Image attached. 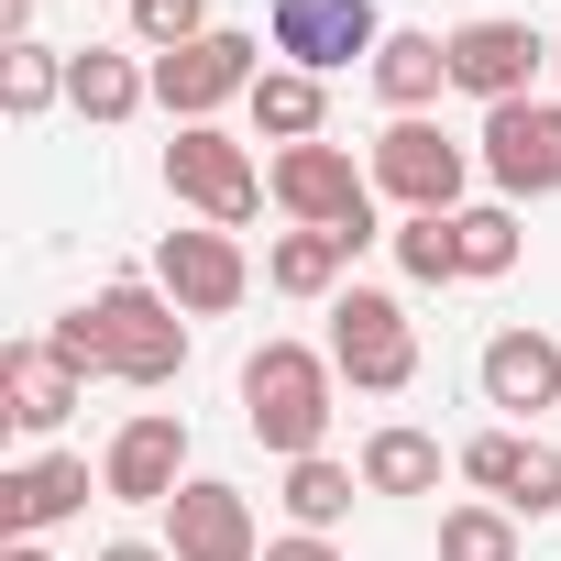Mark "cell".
I'll list each match as a JSON object with an SVG mask.
<instances>
[{
    "label": "cell",
    "instance_id": "1",
    "mask_svg": "<svg viewBox=\"0 0 561 561\" xmlns=\"http://www.w3.org/2000/svg\"><path fill=\"white\" fill-rule=\"evenodd\" d=\"M45 342L78 375H122V386H176L187 375V309L165 287H144V275H122V287H100L89 309H67Z\"/></svg>",
    "mask_w": 561,
    "mask_h": 561
},
{
    "label": "cell",
    "instance_id": "2",
    "mask_svg": "<svg viewBox=\"0 0 561 561\" xmlns=\"http://www.w3.org/2000/svg\"><path fill=\"white\" fill-rule=\"evenodd\" d=\"M331 353H309V342H264L253 364H242V430L275 451V462H309L320 440H331Z\"/></svg>",
    "mask_w": 561,
    "mask_h": 561
},
{
    "label": "cell",
    "instance_id": "3",
    "mask_svg": "<svg viewBox=\"0 0 561 561\" xmlns=\"http://www.w3.org/2000/svg\"><path fill=\"white\" fill-rule=\"evenodd\" d=\"M264 187H275V209H287L298 231H342L353 253L386 242L375 231V165H353L342 144H287V154L264 165Z\"/></svg>",
    "mask_w": 561,
    "mask_h": 561
},
{
    "label": "cell",
    "instance_id": "4",
    "mask_svg": "<svg viewBox=\"0 0 561 561\" xmlns=\"http://www.w3.org/2000/svg\"><path fill=\"white\" fill-rule=\"evenodd\" d=\"M331 375L364 386V397H408L419 386V331L386 287H342L331 298Z\"/></svg>",
    "mask_w": 561,
    "mask_h": 561
},
{
    "label": "cell",
    "instance_id": "5",
    "mask_svg": "<svg viewBox=\"0 0 561 561\" xmlns=\"http://www.w3.org/2000/svg\"><path fill=\"white\" fill-rule=\"evenodd\" d=\"M462 176H473V154H462L440 122H386V133H375V187H386L408 220H451V209H462Z\"/></svg>",
    "mask_w": 561,
    "mask_h": 561
},
{
    "label": "cell",
    "instance_id": "6",
    "mask_svg": "<svg viewBox=\"0 0 561 561\" xmlns=\"http://www.w3.org/2000/svg\"><path fill=\"white\" fill-rule=\"evenodd\" d=\"M165 187L209 220V231H242L253 209H264V176H253V154L231 144V133H209V122H187L176 144H165Z\"/></svg>",
    "mask_w": 561,
    "mask_h": 561
},
{
    "label": "cell",
    "instance_id": "7",
    "mask_svg": "<svg viewBox=\"0 0 561 561\" xmlns=\"http://www.w3.org/2000/svg\"><path fill=\"white\" fill-rule=\"evenodd\" d=\"M264 45L287 56V67H309V78H331V67H375V45H386V23H375V0H275V23H264Z\"/></svg>",
    "mask_w": 561,
    "mask_h": 561
},
{
    "label": "cell",
    "instance_id": "8",
    "mask_svg": "<svg viewBox=\"0 0 561 561\" xmlns=\"http://www.w3.org/2000/svg\"><path fill=\"white\" fill-rule=\"evenodd\" d=\"M253 56H264L253 34H198V45L154 56V100L176 111V133H187V122H209L220 100H253V78H264Z\"/></svg>",
    "mask_w": 561,
    "mask_h": 561
},
{
    "label": "cell",
    "instance_id": "9",
    "mask_svg": "<svg viewBox=\"0 0 561 561\" xmlns=\"http://www.w3.org/2000/svg\"><path fill=\"white\" fill-rule=\"evenodd\" d=\"M484 176L506 198H561V100H506L484 111Z\"/></svg>",
    "mask_w": 561,
    "mask_h": 561
},
{
    "label": "cell",
    "instance_id": "10",
    "mask_svg": "<svg viewBox=\"0 0 561 561\" xmlns=\"http://www.w3.org/2000/svg\"><path fill=\"white\" fill-rule=\"evenodd\" d=\"M539 67H550V45H539L528 23H506V12H484V23H462V34H451V89H473L484 111L539 100V89H528Z\"/></svg>",
    "mask_w": 561,
    "mask_h": 561
},
{
    "label": "cell",
    "instance_id": "11",
    "mask_svg": "<svg viewBox=\"0 0 561 561\" xmlns=\"http://www.w3.org/2000/svg\"><path fill=\"white\" fill-rule=\"evenodd\" d=\"M154 287H165L187 320H220V309H242L253 264H242L231 231H165V242H154Z\"/></svg>",
    "mask_w": 561,
    "mask_h": 561
},
{
    "label": "cell",
    "instance_id": "12",
    "mask_svg": "<svg viewBox=\"0 0 561 561\" xmlns=\"http://www.w3.org/2000/svg\"><path fill=\"white\" fill-rule=\"evenodd\" d=\"M462 473H473L506 517H550V506H561V451L528 440V430H473V440H462Z\"/></svg>",
    "mask_w": 561,
    "mask_h": 561
},
{
    "label": "cell",
    "instance_id": "13",
    "mask_svg": "<svg viewBox=\"0 0 561 561\" xmlns=\"http://www.w3.org/2000/svg\"><path fill=\"white\" fill-rule=\"evenodd\" d=\"M176 484H187V419H176V408L122 419V440H111V462H100V495H122V506H165Z\"/></svg>",
    "mask_w": 561,
    "mask_h": 561
},
{
    "label": "cell",
    "instance_id": "14",
    "mask_svg": "<svg viewBox=\"0 0 561 561\" xmlns=\"http://www.w3.org/2000/svg\"><path fill=\"white\" fill-rule=\"evenodd\" d=\"M165 550H176V561H253V550H264V539H253V495L187 473V484L165 495Z\"/></svg>",
    "mask_w": 561,
    "mask_h": 561
},
{
    "label": "cell",
    "instance_id": "15",
    "mask_svg": "<svg viewBox=\"0 0 561 561\" xmlns=\"http://www.w3.org/2000/svg\"><path fill=\"white\" fill-rule=\"evenodd\" d=\"M78 364L56 353V342H12L0 353V419H12L23 440H45V430H67V408H78Z\"/></svg>",
    "mask_w": 561,
    "mask_h": 561
},
{
    "label": "cell",
    "instance_id": "16",
    "mask_svg": "<svg viewBox=\"0 0 561 561\" xmlns=\"http://www.w3.org/2000/svg\"><path fill=\"white\" fill-rule=\"evenodd\" d=\"M473 375H484V408H506V419L561 408V342H550V331H495Z\"/></svg>",
    "mask_w": 561,
    "mask_h": 561
},
{
    "label": "cell",
    "instance_id": "17",
    "mask_svg": "<svg viewBox=\"0 0 561 561\" xmlns=\"http://www.w3.org/2000/svg\"><path fill=\"white\" fill-rule=\"evenodd\" d=\"M89 506V462L78 451H45V462H23V473H0V528L12 539H45V528H67Z\"/></svg>",
    "mask_w": 561,
    "mask_h": 561
},
{
    "label": "cell",
    "instance_id": "18",
    "mask_svg": "<svg viewBox=\"0 0 561 561\" xmlns=\"http://www.w3.org/2000/svg\"><path fill=\"white\" fill-rule=\"evenodd\" d=\"M375 89L397 100V122H419V111L451 89V34H386V45H375Z\"/></svg>",
    "mask_w": 561,
    "mask_h": 561
},
{
    "label": "cell",
    "instance_id": "19",
    "mask_svg": "<svg viewBox=\"0 0 561 561\" xmlns=\"http://www.w3.org/2000/svg\"><path fill=\"white\" fill-rule=\"evenodd\" d=\"M67 100H78L89 122H133V111L154 100V67H133L122 45H89V56H67Z\"/></svg>",
    "mask_w": 561,
    "mask_h": 561
},
{
    "label": "cell",
    "instance_id": "20",
    "mask_svg": "<svg viewBox=\"0 0 561 561\" xmlns=\"http://www.w3.org/2000/svg\"><path fill=\"white\" fill-rule=\"evenodd\" d=\"M320 111H331V100H320L309 67H264V78H253V133H264L275 154H287V144H320Z\"/></svg>",
    "mask_w": 561,
    "mask_h": 561
},
{
    "label": "cell",
    "instance_id": "21",
    "mask_svg": "<svg viewBox=\"0 0 561 561\" xmlns=\"http://www.w3.org/2000/svg\"><path fill=\"white\" fill-rule=\"evenodd\" d=\"M342 264H353L342 231H287V242L264 253V287H275V298H331V287H342Z\"/></svg>",
    "mask_w": 561,
    "mask_h": 561
},
{
    "label": "cell",
    "instance_id": "22",
    "mask_svg": "<svg viewBox=\"0 0 561 561\" xmlns=\"http://www.w3.org/2000/svg\"><path fill=\"white\" fill-rule=\"evenodd\" d=\"M430 484H440V440H430V430L397 419V430L364 440V495H430Z\"/></svg>",
    "mask_w": 561,
    "mask_h": 561
},
{
    "label": "cell",
    "instance_id": "23",
    "mask_svg": "<svg viewBox=\"0 0 561 561\" xmlns=\"http://www.w3.org/2000/svg\"><path fill=\"white\" fill-rule=\"evenodd\" d=\"M287 517H298L309 539H331V528L353 517V462H331V451H309V462H287Z\"/></svg>",
    "mask_w": 561,
    "mask_h": 561
},
{
    "label": "cell",
    "instance_id": "24",
    "mask_svg": "<svg viewBox=\"0 0 561 561\" xmlns=\"http://www.w3.org/2000/svg\"><path fill=\"white\" fill-rule=\"evenodd\" d=\"M67 100V67L45 56V45H12V56H0V111H12V122H45Z\"/></svg>",
    "mask_w": 561,
    "mask_h": 561
},
{
    "label": "cell",
    "instance_id": "25",
    "mask_svg": "<svg viewBox=\"0 0 561 561\" xmlns=\"http://www.w3.org/2000/svg\"><path fill=\"white\" fill-rule=\"evenodd\" d=\"M440 561H517V517L484 495V506H451L440 517Z\"/></svg>",
    "mask_w": 561,
    "mask_h": 561
},
{
    "label": "cell",
    "instance_id": "26",
    "mask_svg": "<svg viewBox=\"0 0 561 561\" xmlns=\"http://www.w3.org/2000/svg\"><path fill=\"white\" fill-rule=\"evenodd\" d=\"M451 253H462V275H506L517 264V209H451Z\"/></svg>",
    "mask_w": 561,
    "mask_h": 561
},
{
    "label": "cell",
    "instance_id": "27",
    "mask_svg": "<svg viewBox=\"0 0 561 561\" xmlns=\"http://www.w3.org/2000/svg\"><path fill=\"white\" fill-rule=\"evenodd\" d=\"M386 242H397V264H408V287H451V275H462V253H451V220H397Z\"/></svg>",
    "mask_w": 561,
    "mask_h": 561
},
{
    "label": "cell",
    "instance_id": "28",
    "mask_svg": "<svg viewBox=\"0 0 561 561\" xmlns=\"http://www.w3.org/2000/svg\"><path fill=\"white\" fill-rule=\"evenodd\" d=\"M133 34H144L154 56H176V45H198V34H220V23H209V0H133Z\"/></svg>",
    "mask_w": 561,
    "mask_h": 561
},
{
    "label": "cell",
    "instance_id": "29",
    "mask_svg": "<svg viewBox=\"0 0 561 561\" xmlns=\"http://www.w3.org/2000/svg\"><path fill=\"white\" fill-rule=\"evenodd\" d=\"M12 45H34V0H0V56Z\"/></svg>",
    "mask_w": 561,
    "mask_h": 561
},
{
    "label": "cell",
    "instance_id": "30",
    "mask_svg": "<svg viewBox=\"0 0 561 561\" xmlns=\"http://www.w3.org/2000/svg\"><path fill=\"white\" fill-rule=\"evenodd\" d=\"M264 561H342V550H331V539H309V528H298V539H275V550H264Z\"/></svg>",
    "mask_w": 561,
    "mask_h": 561
},
{
    "label": "cell",
    "instance_id": "31",
    "mask_svg": "<svg viewBox=\"0 0 561 561\" xmlns=\"http://www.w3.org/2000/svg\"><path fill=\"white\" fill-rule=\"evenodd\" d=\"M100 561H176V550H154V539H111Z\"/></svg>",
    "mask_w": 561,
    "mask_h": 561
},
{
    "label": "cell",
    "instance_id": "32",
    "mask_svg": "<svg viewBox=\"0 0 561 561\" xmlns=\"http://www.w3.org/2000/svg\"><path fill=\"white\" fill-rule=\"evenodd\" d=\"M0 561H45V550H34V539H12V550H0Z\"/></svg>",
    "mask_w": 561,
    "mask_h": 561
},
{
    "label": "cell",
    "instance_id": "33",
    "mask_svg": "<svg viewBox=\"0 0 561 561\" xmlns=\"http://www.w3.org/2000/svg\"><path fill=\"white\" fill-rule=\"evenodd\" d=\"M550 67H561V45H550Z\"/></svg>",
    "mask_w": 561,
    "mask_h": 561
}]
</instances>
